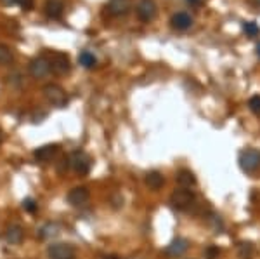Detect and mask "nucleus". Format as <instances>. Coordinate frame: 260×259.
<instances>
[{
	"label": "nucleus",
	"mask_w": 260,
	"mask_h": 259,
	"mask_svg": "<svg viewBox=\"0 0 260 259\" xmlns=\"http://www.w3.org/2000/svg\"><path fill=\"white\" fill-rule=\"evenodd\" d=\"M243 30L248 37H257L260 35V28L257 26V23H253V21H250V23H245L243 24Z\"/></svg>",
	"instance_id": "21"
},
{
	"label": "nucleus",
	"mask_w": 260,
	"mask_h": 259,
	"mask_svg": "<svg viewBox=\"0 0 260 259\" xmlns=\"http://www.w3.org/2000/svg\"><path fill=\"white\" fill-rule=\"evenodd\" d=\"M144 183L151 190H160V188L165 185V178H163V174L158 172V170H151V172L146 174Z\"/></svg>",
	"instance_id": "15"
},
{
	"label": "nucleus",
	"mask_w": 260,
	"mask_h": 259,
	"mask_svg": "<svg viewBox=\"0 0 260 259\" xmlns=\"http://www.w3.org/2000/svg\"><path fill=\"white\" fill-rule=\"evenodd\" d=\"M30 73H31V77H35V78L47 77V75L50 73V65H49L47 57L40 56V57H35V60H31V63H30Z\"/></svg>",
	"instance_id": "9"
},
{
	"label": "nucleus",
	"mask_w": 260,
	"mask_h": 259,
	"mask_svg": "<svg viewBox=\"0 0 260 259\" xmlns=\"http://www.w3.org/2000/svg\"><path fill=\"white\" fill-rule=\"evenodd\" d=\"M187 249H189V242H187L186 239H175L172 240L169 245H167L165 252L169 254V256L172 257H180L184 252H187Z\"/></svg>",
	"instance_id": "12"
},
{
	"label": "nucleus",
	"mask_w": 260,
	"mask_h": 259,
	"mask_svg": "<svg viewBox=\"0 0 260 259\" xmlns=\"http://www.w3.org/2000/svg\"><path fill=\"white\" fill-rule=\"evenodd\" d=\"M6 240L9 242V244H14V245L21 244V240H23V228L18 226V224H12V226H9L6 232Z\"/></svg>",
	"instance_id": "17"
},
{
	"label": "nucleus",
	"mask_w": 260,
	"mask_h": 259,
	"mask_svg": "<svg viewBox=\"0 0 260 259\" xmlns=\"http://www.w3.org/2000/svg\"><path fill=\"white\" fill-rule=\"evenodd\" d=\"M44 96L52 106L64 108L66 104H68V94H66V91L62 89L61 85H57V83H49V85H45Z\"/></svg>",
	"instance_id": "4"
},
{
	"label": "nucleus",
	"mask_w": 260,
	"mask_h": 259,
	"mask_svg": "<svg viewBox=\"0 0 260 259\" xmlns=\"http://www.w3.org/2000/svg\"><path fill=\"white\" fill-rule=\"evenodd\" d=\"M70 164L75 172L80 174V176H85V174H89L92 167V160L85 152H75L70 158Z\"/></svg>",
	"instance_id": "7"
},
{
	"label": "nucleus",
	"mask_w": 260,
	"mask_h": 259,
	"mask_svg": "<svg viewBox=\"0 0 260 259\" xmlns=\"http://www.w3.org/2000/svg\"><path fill=\"white\" fill-rule=\"evenodd\" d=\"M78 61H80V65L83 66V68L90 70L94 68L95 65H98V60H95V56L89 51H83L80 52V56H78Z\"/></svg>",
	"instance_id": "18"
},
{
	"label": "nucleus",
	"mask_w": 260,
	"mask_h": 259,
	"mask_svg": "<svg viewBox=\"0 0 260 259\" xmlns=\"http://www.w3.org/2000/svg\"><path fill=\"white\" fill-rule=\"evenodd\" d=\"M257 2H258V4H260V0H257Z\"/></svg>",
	"instance_id": "28"
},
{
	"label": "nucleus",
	"mask_w": 260,
	"mask_h": 259,
	"mask_svg": "<svg viewBox=\"0 0 260 259\" xmlns=\"http://www.w3.org/2000/svg\"><path fill=\"white\" fill-rule=\"evenodd\" d=\"M44 56L47 57V61L50 65V72H54L57 75H64L70 72L71 63H70L68 54L57 52V51H49V52H45Z\"/></svg>",
	"instance_id": "2"
},
{
	"label": "nucleus",
	"mask_w": 260,
	"mask_h": 259,
	"mask_svg": "<svg viewBox=\"0 0 260 259\" xmlns=\"http://www.w3.org/2000/svg\"><path fill=\"white\" fill-rule=\"evenodd\" d=\"M108 14L113 18H120V16L128 14L132 9V0H110L106 6Z\"/></svg>",
	"instance_id": "8"
},
{
	"label": "nucleus",
	"mask_w": 260,
	"mask_h": 259,
	"mask_svg": "<svg viewBox=\"0 0 260 259\" xmlns=\"http://www.w3.org/2000/svg\"><path fill=\"white\" fill-rule=\"evenodd\" d=\"M177 183L182 188H191L196 185V176L189 169H182L177 172Z\"/></svg>",
	"instance_id": "16"
},
{
	"label": "nucleus",
	"mask_w": 260,
	"mask_h": 259,
	"mask_svg": "<svg viewBox=\"0 0 260 259\" xmlns=\"http://www.w3.org/2000/svg\"><path fill=\"white\" fill-rule=\"evenodd\" d=\"M64 12V0H47L45 2V14L50 19H59Z\"/></svg>",
	"instance_id": "13"
},
{
	"label": "nucleus",
	"mask_w": 260,
	"mask_h": 259,
	"mask_svg": "<svg viewBox=\"0 0 260 259\" xmlns=\"http://www.w3.org/2000/svg\"><path fill=\"white\" fill-rule=\"evenodd\" d=\"M187 2H191V4H198L200 0H187Z\"/></svg>",
	"instance_id": "25"
},
{
	"label": "nucleus",
	"mask_w": 260,
	"mask_h": 259,
	"mask_svg": "<svg viewBox=\"0 0 260 259\" xmlns=\"http://www.w3.org/2000/svg\"><path fill=\"white\" fill-rule=\"evenodd\" d=\"M14 61V54H12V49L7 47V45L0 44V65H11Z\"/></svg>",
	"instance_id": "20"
},
{
	"label": "nucleus",
	"mask_w": 260,
	"mask_h": 259,
	"mask_svg": "<svg viewBox=\"0 0 260 259\" xmlns=\"http://www.w3.org/2000/svg\"><path fill=\"white\" fill-rule=\"evenodd\" d=\"M240 167L243 172L253 174L260 169V152L255 148H246L240 153Z\"/></svg>",
	"instance_id": "3"
},
{
	"label": "nucleus",
	"mask_w": 260,
	"mask_h": 259,
	"mask_svg": "<svg viewBox=\"0 0 260 259\" xmlns=\"http://www.w3.org/2000/svg\"><path fill=\"white\" fill-rule=\"evenodd\" d=\"M89 198H90V193L85 186H77V188H73V190H70V193H68V202L75 207L85 206V204L89 202Z\"/></svg>",
	"instance_id": "10"
},
{
	"label": "nucleus",
	"mask_w": 260,
	"mask_h": 259,
	"mask_svg": "<svg viewBox=\"0 0 260 259\" xmlns=\"http://www.w3.org/2000/svg\"><path fill=\"white\" fill-rule=\"evenodd\" d=\"M248 108L255 115H260V96H251L248 101Z\"/></svg>",
	"instance_id": "23"
},
{
	"label": "nucleus",
	"mask_w": 260,
	"mask_h": 259,
	"mask_svg": "<svg viewBox=\"0 0 260 259\" xmlns=\"http://www.w3.org/2000/svg\"><path fill=\"white\" fill-rule=\"evenodd\" d=\"M49 259H77V250L70 244H52L47 247Z\"/></svg>",
	"instance_id": "5"
},
{
	"label": "nucleus",
	"mask_w": 260,
	"mask_h": 259,
	"mask_svg": "<svg viewBox=\"0 0 260 259\" xmlns=\"http://www.w3.org/2000/svg\"><path fill=\"white\" fill-rule=\"evenodd\" d=\"M219 254H220V249L217 247V245H208V247L205 249L203 256L207 259H217L219 257Z\"/></svg>",
	"instance_id": "22"
},
{
	"label": "nucleus",
	"mask_w": 260,
	"mask_h": 259,
	"mask_svg": "<svg viewBox=\"0 0 260 259\" xmlns=\"http://www.w3.org/2000/svg\"><path fill=\"white\" fill-rule=\"evenodd\" d=\"M158 7L154 4V0H139L136 6V14L142 23H149L156 18Z\"/></svg>",
	"instance_id": "6"
},
{
	"label": "nucleus",
	"mask_w": 260,
	"mask_h": 259,
	"mask_svg": "<svg viewBox=\"0 0 260 259\" xmlns=\"http://www.w3.org/2000/svg\"><path fill=\"white\" fill-rule=\"evenodd\" d=\"M0 143H2V131H0Z\"/></svg>",
	"instance_id": "27"
},
{
	"label": "nucleus",
	"mask_w": 260,
	"mask_h": 259,
	"mask_svg": "<svg viewBox=\"0 0 260 259\" xmlns=\"http://www.w3.org/2000/svg\"><path fill=\"white\" fill-rule=\"evenodd\" d=\"M23 209L28 212H35L37 211V202L33 198H24L23 200Z\"/></svg>",
	"instance_id": "24"
},
{
	"label": "nucleus",
	"mask_w": 260,
	"mask_h": 259,
	"mask_svg": "<svg viewBox=\"0 0 260 259\" xmlns=\"http://www.w3.org/2000/svg\"><path fill=\"white\" fill-rule=\"evenodd\" d=\"M170 23H172V28L182 32V30H187V28L192 24V18L187 14V12H177V14L172 16Z\"/></svg>",
	"instance_id": "14"
},
{
	"label": "nucleus",
	"mask_w": 260,
	"mask_h": 259,
	"mask_svg": "<svg viewBox=\"0 0 260 259\" xmlns=\"http://www.w3.org/2000/svg\"><path fill=\"white\" fill-rule=\"evenodd\" d=\"M4 6H19L23 11H31L35 6V0H0Z\"/></svg>",
	"instance_id": "19"
},
{
	"label": "nucleus",
	"mask_w": 260,
	"mask_h": 259,
	"mask_svg": "<svg viewBox=\"0 0 260 259\" xmlns=\"http://www.w3.org/2000/svg\"><path fill=\"white\" fill-rule=\"evenodd\" d=\"M57 150H59L57 145H45V146H40L39 150H35L33 157H35V160L40 162V164H47V162H50L57 155Z\"/></svg>",
	"instance_id": "11"
},
{
	"label": "nucleus",
	"mask_w": 260,
	"mask_h": 259,
	"mask_svg": "<svg viewBox=\"0 0 260 259\" xmlns=\"http://www.w3.org/2000/svg\"><path fill=\"white\" fill-rule=\"evenodd\" d=\"M257 54H258V57H260V44H258V47H257Z\"/></svg>",
	"instance_id": "26"
},
{
	"label": "nucleus",
	"mask_w": 260,
	"mask_h": 259,
	"mask_svg": "<svg viewBox=\"0 0 260 259\" xmlns=\"http://www.w3.org/2000/svg\"><path fill=\"white\" fill-rule=\"evenodd\" d=\"M170 206L175 211H189V209L196 204V195L191 188H177L172 191L170 195Z\"/></svg>",
	"instance_id": "1"
}]
</instances>
